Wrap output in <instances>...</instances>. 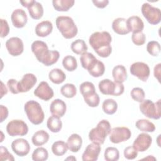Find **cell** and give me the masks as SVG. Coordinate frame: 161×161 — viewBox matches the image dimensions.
Returning a JSON list of instances; mask_svg holds the SVG:
<instances>
[{
    "label": "cell",
    "instance_id": "obj_17",
    "mask_svg": "<svg viewBox=\"0 0 161 161\" xmlns=\"http://www.w3.org/2000/svg\"><path fill=\"white\" fill-rule=\"evenodd\" d=\"M13 25L17 28H23L27 23L28 17L26 12L22 9H16L11 16Z\"/></svg>",
    "mask_w": 161,
    "mask_h": 161
},
{
    "label": "cell",
    "instance_id": "obj_20",
    "mask_svg": "<svg viewBox=\"0 0 161 161\" xmlns=\"http://www.w3.org/2000/svg\"><path fill=\"white\" fill-rule=\"evenodd\" d=\"M112 29L114 32L121 35H126L130 32L127 25L126 19L124 18L114 19L112 23Z\"/></svg>",
    "mask_w": 161,
    "mask_h": 161
},
{
    "label": "cell",
    "instance_id": "obj_43",
    "mask_svg": "<svg viewBox=\"0 0 161 161\" xmlns=\"http://www.w3.org/2000/svg\"><path fill=\"white\" fill-rule=\"evenodd\" d=\"M84 101L90 107L95 108L97 107L100 102V98L99 95L95 92L92 94H91L89 96L84 97Z\"/></svg>",
    "mask_w": 161,
    "mask_h": 161
},
{
    "label": "cell",
    "instance_id": "obj_3",
    "mask_svg": "<svg viewBox=\"0 0 161 161\" xmlns=\"http://www.w3.org/2000/svg\"><path fill=\"white\" fill-rule=\"evenodd\" d=\"M55 23L62 35L66 39L74 38L78 33L75 23L73 19L69 16H59L56 18Z\"/></svg>",
    "mask_w": 161,
    "mask_h": 161
},
{
    "label": "cell",
    "instance_id": "obj_19",
    "mask_svg": "<svg viewBox=\"0 0 161 161\" xmlns=\"http://www.w3.org/2000/svg\"><path fill=\"white\" fill-rule=\"evenodd\" d=\"M126 23L130 31H131L133 33L141 32L144 28L143 21L138 16L129 17L126 19Z\"/></svg>",
    "mask_w": 161,
    "mask_h": 161
},
{
    "label": "cell",
    "instance_id": "obj_32",
    "mask_svg": "<svg viewBox=\"0 0 161 161\" xmlns=\"http://www.w3.org/2000/svg\"><path fill=\"white\" fill-rule=\"evenodd\" d=\"M68 150L67 143L62 140H58L55 142L52 145V153L56 156L64 155Z\"/></svg>",
    "mask_w": 161,
    "mask_h": 161
},
{
    "label": "cell",
    "instance_id": "obj_18",
    "mask_svg": "<svg viewBox=\"0 0 161 161\" xmlns=\"http://www.w3.org/2000/svg\"><path fill=\"white\" fill-rule=\"evenodd\" d=\"M67 106L65 103L60 99L53 100L50 106V111L52 115L62 117L66 112Z\"/></svg>",
    "mask_w": 161,
    "mask_h": 161
},
{
    "label": "cell",
    "instance_id": "obj_29",
    "mask_svg": "<svg viewBox=\"0 0 161 161\" xmlns=\"http://www.w3.org/2000/svg\"><path fill=\"white\" fill-rule=\"evenodd\" d=\"M75 3L74 0H53L52 4L57 11H67Z\"/></svg>",
    "mask_w": 161,
    "mask_h": 161
},
{
    "label": "cell",
    "instance_id": "obj_40",
    "mask_svg": "<svg viewBox=\"0 0 161 161\" xmlns=\"http://www.w3.org/2000/svg\"><path fill=\"white\" fill-rule=\"evenodd\" d=\"M79 90L83 97L96 92V89L94 84L89 81L82 82L79 86Z\"/></svg>",
    "mask_w": 161,
    "mask_h": 161
},
{
    "label": "cell",
    "instance_id": "obj_41",
    "mask_svg": "<svg viewBox=\"0 0 161 161\" xmlns=\"http://www.w3.org/2000/svg\"><path fill=\"white\" fill-rule=\"evenodd\" d=\"M147 50L152 56L157 57L160 52V45L157 41H150L147 43Z\"/></svg>",
    "mask_w": 161,
    "mask_h": 161
},
{
    "label": "cell",
    "instance_id": "obj_46",
    "mask_svg": "<svg viewBox=\"0 0 161 161\" xmlns=\"http://www.w3.org/2000/svg\"><path fill=\"white\" fill-rule=\"evenodd\" d=\"M0 160L14 161V158L11 153H10L6 147L1 146L0 147Z\"/></svg>",
    "mask_w": 161,
    "mask_h": 161
},
{
    "label": "cell",
    "instance_id": "obj_38",
    "mask_svg": "<svg viewBox=\"0 0 161 161\" xmlns=\"http://www.w3.org/2000/svg\"><path fill=\"white\" fill-rule=\"evenodd\" d=\"M60 92L67 98H72L77 94V89L73 84L67 83L60 88Z\"/></svg>",
    "mask_w": 161,
    "mask_h": 161
},
{
    "label": "cell",
    "instance_id": "obj_52",
    "mask_svg": "<svg viewBox=\"0 0 161 161\" xmlns=\"http://www.w3.org/2000/svg\"><path fill=\"white\" fill-rule=\"evenodd\" d=\"M160 65L161 64L159 63L157 65H155V66L154 67V69H153V75L154 77L157 79V80L160 82Z\"/></svg>",
    "mask_w": 161,
    "mask_h": 161
},
{
    "label": "cell",
    "instance_id": "obj_23",
    "mask_svg": "<svg viewBox=\"0 0 161 161\" xmlns=\"http://www.w3.org/2000/svg\"><path fill=\"white\" fill-rule=\"evenodd\" d=\"M98 87L103 94L113 96L115 89V82H113L108 79H104L99 82Z\"/></svg>",
    "mask_w": 161,
    "mask_h": 161
},
{
    "label": "cell",
    "instance_id": "obj_7",
    "mask_svg": "<svg viewBox=\"0 0 161 161\" xmlns=\"http://www.w3.org/2000/svg\"><path fill=\"white\" fill-rule=\"evenodd\" d=\"M141 11L143 16L150 24L156 25L160 22L161 12L159 8L145 3L142 6Z\"/></svg>",
    "mask_w": 161,
    "mask_h": 161
},
{
    "label": "cell",
    "instance_id": "obj_53",
    "mask_svg": "<svg viewBox=\"0 0 161 161\" xmlns=\"http://www.w3.org/2000/svg\"><path fill=\"white\" fill-rule=\"evenodd\" d=\"M35 2V1H34V0L20 1H19V3L21 4V5H22L23 7L27 8H28L30 6H31Z\"/></svg>",
    "mask_w": 161,
    "mask_h": 161
},
{
    "label": "cell",
    "instance_id": "obj_10",
    "mask_svg": "<svg viewBox=\"0 0 161 161\" xmlns=\"http://www.w3.org/2000/svg\"><path fill=\"white\" fill-rule=\"evenodd\" d=\"M131 132L130 130L125 126L114 127L111 129L109 133V140L113 143H119L130 138Z\"/></svg>",
    "mask_w": 161,
    "mask_h": 161
},
{
    "label": "cell",
    "instance_id": "obj_54",
    "mask_svg": "<svg viewBox=\"0 0 161 161\" xmlns=\"http://www.w3.org/2000/svg\"><path fill=\"white\" fill-rule=\"evenodd\" d=\"M8 93V89L4 83L1 81V98H2L4 95Z\"/></svg>",
    "mask_w": 161,
    "mask_h": 161
},
{
    "label": "cell",
    "instance_id": "obj_56",
    "mask_svg": "<svg viewBox=\"0 0 161 161\" xmlns=\"http://www.w3.org/2000/svg\"><path fill=\"white\" fill-rule=\"evenodd\" d=\"M1 142H3V136H4V135H3V131H1Z\"/></svg>",
    "mask_w": 161,
    "mask_h": 161
},
{
    "label": "cell",
    "instance_id": "obj_50",
    "mask_svg": "<svg viewBox=\"0 0 161 161\" xmlns=\"http://www.w3.org/2000/svg\"><path fill=\"white\" fill-rule=\"evenodd\" d=\"M8 113H9V112H8V109L7 107H6L3 105H1L0 106V116H1L0 122L1 123L3 122V121L8 118Z\"/></svg>",
    "mask_w": 161,
    "mask_h": 161
},
{
    "label": "cell",
    "instance_id": "obj_27",
    "mask_svg": "<svg viewBox=\"0 0 161 161\" xmlns=\"http://www.w3.org/2000/svg\"><path fill=\"white\" fill-rule=\"evenodd\" d=\"M47 126L50 131L53 133H58L62 128V122L60 119V117L52 115L47 119Z\"/></svg>",
    "mask_w": 161,
    "mask_h": 161
},
{
    "label": "cell",
    "instance_id": "obj_28",
    "mask_svg": "<svg viewBox=\"0 0 161 161\" xmlns=\"http://www.w3.org/2000/svg\"><path fill=\"white\" fill-rule=\"evenodd\" d=\"M30 17L33 19H40L43 15V8L41 3L35 1L28 8Z\"/></svg>",
    "mask_w": 161,
    "mask_h": 161
},
{
    "label": "cell",
    "instance_id": "obj_15",
    "mask_svg": "<svg viewBox=\"0 0 161 161\" xmlns=\"http://www.w3.org/2000/svg\"><path fill=\"white\" fill-rule=\"evenodd\" d=\"M36 82L37 78L33 74H25L21 80L18 82V89L19 92H28L33 87Z\"/></svg>",
    "mask_w": 161,
    "mask_h": 161
},
{
    "label": "cell",
    "instance_id": "obj_21",
    "mask_svg": "<svg viewBox=\"0 0 161 161\" xmlns=\"http://www.w3.org/2000/svg\"><path fill=\"white\" fill-rule=\"evenodd\" d=\"M35 30V33L38 36L46 37L52 33L53 30V25L50 21H43L36 25Z\"/></svg>",
    "mask_w": 161,
    "mask_h": 161
},
{
    "label": "cell",
    "instance_id": "obj_5",
    "mask_svg": "<svg viewBox=\"0 0 161 161\" xmlns=\"http://www.w3.org/2000/svg\"><path fill=\"white\" fill-rule=\"evenodd\" d=\"M24 109L29 121L35 125L41 124L45 118V114L41 105L34 100L27 101L24 106Z\"/></svg>",
    "mask_w": 161,
    "mask_h": 161
},
{
    "label": "cell",
    "instance_id": "obj_33",
    "mask_svg": "<svg viewBox=\"0 0 161 161\" xmlns=\"http://www.w3.org/2000/svg\"><path fill=\"white\" fill-rule=\"evenodd\" d=\"M70 47L72 51L77 55H82L87 52L88 49L86 42L82 39H77L71 43Z\"/></svg>",
    "mask_w": 161,
    "mask_h": 161
},
{
    "label": "cell",
    "instance_id": "obj_8",
    "mask_svg": "<svg viewBox=\"0 0 161 161\" xmlns=\"http://www.w3.org/2000/svg\"><path fill=\"white\" fill-rule=\"evenodd\" d=\"M6 131L11 136H25L28 132V127L21 119H13L7 124Z\"/></svg>",
    "mask_w": 161,
    "mask_h": 161
},
{
    "label": "cell",
    "instance_id": "obj_12",
    "mask_svg": "<svg viewBox=\"0 0 161 161\" xmlns=\"http://www.w3.org/2000/svg\"><path fill=\"white\" fill-rule=\"evenodd\" d=\"M152 142V138L147 133H140L133 143V148L137 151L143 152L149 148Z\"/></svg>",
    "mask_w": 161,
    "mask_h": 161
},
{
    "label": "cell",
    "instance_id": "obj_26",
    "mask_svg": "<svg viewBox=\"0 0 161 161\" xmlns=\"http://www.w3.org/2000/svg\"><path fill=\"white\" fill-rule=\"evenodd\" d=\"M48 78L53 84H60L64 82L66 79V75L61 69L55 68L49 72Z\"/></svg>",
    "mask_w": 161,
    "mask_h": 161
},
{
    "label": "cell",
    "instance_id": "obj_37",
    "mask_svg": "<svg viewBox=\"0 0 161 161\" xmlns=\"http://www.w3.org/2000/svg\"><path fill=\"white\" fill-rule=\"evenodd\" d=\"M48 152L43 147H38L34 150L31 155L32 160L34 161H45L48 159Z\"/></svg>",
    "mask_w": 161,
    "mask_h": 161
},
{
    "label": "cell",
    "instance_id": "obj_31",
    "mask_svg": "<svg viewBox=\"0 0 161 161\" xmlns=\"http://www.w3.org/2000/svg\"><path fill=\"white\" fill-rule=\"evenodd\" d=\"M136 127L143 132H153L155 130V125L146 119H140L135 123Z\"/></svg>",
    "mask_w": 161,
    "mask_h": 161
},
{
    "label": "cell",
    "instance_id": "obj_25",
    "mask_svg": "<svg viewBox=\"0 0 161 161\" xmlns=\"http://www.w3.org/2000/svg\"><path fill=\"white\" fill-rule=\"evenodd\" d=\"M112 75L114 82L123 83L127 79V72L126 68L122 65L114 67L112 70Z\"/></svg>",
    "mask_w": 161,
    "mask_h": 161
},
{
    "label": "cell",
    "instance_id": "obj_55",
    "mask_svg": "<svg viewBox=\"0 0 161 161\" xmlns=\"http://www.w3.org/2000/svg\"><path fill=\"white\" fill-rule=\"evenodd\" d=\"M65 160H76V158L73 156V155H71L70 157H67V158H65Z\"/></svg>",
    "mask_w": 161,
    "mask_h": 161
},
{
    "label": "cell",
    "instance_id": "obj_36",
    "mask_svg": "<svg viewBox=\"0 0 161 161\" xmlns=\"http://www.w3.org/2000/svg\"><path fill=\"white\" fill-rule=\"evenodd\" d=\"M62 65L67 70L72 72L77 68V60L72 55H67L62 60Z\"/></svg>",
    "mask_w": 161,
    "mask_h": 161
},
{
    "label": "cell",
    "instance_id": "obj_6",
    "mask_svg": "<svg viewBox=\"0 0 161 161\" xmlns=\"http://www.w3.org/2000/svg\"><path fill=\"white\" fill-rule=\"evenodd\" d=\"M139 108L142 113L148 118L153 119L160 118V99L155 103L150 99H144L140 103Z\"/></svg>",
    "mask_w": 161,
    "mask_h": 161
},
{
    "label": "cell",
    "instance_id": "obj_22",
    "mask_svg": "<svg viewBox=\"0 0 161 161\" xmlns=\"http://www.w3.org/2000/svg\"><path fill=\"white\" fill-rule=\"evenodd\" d=\"M67 144L68 149L72 152L75 153L80 149L82 145V139L79 135L73 133L68 138Z\"/></svg>",
    "mask_w": 161,
    "mask_h": 161
},
{
    "label": "cell",
    "instance_id": "obj_39",
    "mask_svg": "<svg viewBox=\"0 0 161 161\" xmlns=\"http://www.w3.org/2000/svg\"><path fill=\"white\" fill-rule=\"evenodd\" d=\"M104 156L106 161H117L119 158V152L116 148L109 147L106 148Z\"/></svg>",
    "mask_w": 161,
    "mask_h": 161
},
{
    "label": "cell",
    "instance_id": "obj_2",
    "mask_svg": "<svg viewBox=\"0 0 161 161\" xmlns=\"http://www.w3.org/2000/svg\"><path fill=\"white\" fill-rule=\"evenodd\" d=\"M31 49L38 61L47 67L55 64L60 57L58 51L49 50L47 43L40 40L33 42Z\"/></svg>",
    "mask_w": 161,
    "mask_h": 161
},
{
    "label": "cell",
    "instance_id": "obj_1",
    "mask_svg": "<svg viewBox=\"0 0 161 161\" xmlns=\"http://www.w3.org/2000/svg\"><path fill=\"white\" fill-rule=\"evenodd\" d=\"M112 37L109 32L96 31L91 34L89 43L96 53L103 58L108 57L112 52Z\"/></svg>",
    "mask_w": 161,
    "mask_h": 161
},
{
    "label": "cell",
    "instance_id": "obj_34",
    "mask_svg": "<svg viewBox=\"0 0 161 161\" xmlns=\"http://www.w3.org/2000/svg\"><path fill=\"white\" fill-rule=\"evenodd\" d=\"M87 71L91 76L94 77H99L102 76L105 72L104 64L103 62L97 60Z\"/></svg>",
    "mask_w": 161,
    "mask_h": 161
},
{
    "label": "cell",
    "instance_id": "obj_35",
    "mask_svg": "<svg viewBox=\"0 0 161 161\" xmlns=\"http://www.w3.org/2000/svg\"><path fill=\"white\" fill-rule=\"evenodd\" d=\"M102 109L104 113L107 114L111 115L116 112L118 104L116 101L113 99H106L103 103Z\"/></svg>",
    "mask_w": 161,
    "mask_h": 161
},
{
    "label": "cell",
    "instance_id": "obj_9",
    "mask_svg": "<svg viewBox=\"0 0 161 161\" xmlns=\"http://www.w3.org/2000/svg\"><path fill=\"white\" fill-rule=\"evenodd\" d=\"M130 73L143 82H146L150 75V70L148 65L142 62H136L130 67Z\"/></svg>",
    "mask_w": 161,
    "mask_h": 161
},
{
    "label": "cell",
    "instance_id": "obj_24",
    "mask_svg": "<svg viewBox=\"0 0 161 161\" xmlns=\"http://www.w3.org/2000/svg\"><path fill=\"white\" fill-rule=\"evenodd\" d=\"M50 136L49 134L43 130H40L36 131L31 138L32 143L36 146L40 147L48 142Z\"/></svg>",
    "mask_w": 161,
    "mask_h": 161
},
{
    "label": "cell",
    "instance_id": "obj_47",
    "mask_svg": "<svg viewBox=\"0 0 161 161\" xmlns=\"http://www.w3.org/2000/svg\"><path fill=\"white\" fill-rule=\"evenodd\" d=\"M18 81L14 79H10L7 82V86L10 92L13 94L19 93L18 89Z\"/></svg>",
    "mask_w": 161,
    "mask_h": 161
},
{
    "label": "cell",
    "instance_id": "obj_44",
    "mask_svg": "<svg viewBox=\"0 0 161 161\" xmlns=\"http://www.w3.org/2000/svg\"><path fill=\"white\" fill-rule=\"evenodd\" d=\"M131 40L135 45L137 46H141L145 43L146 36L142 31L138 33H133L131 35Z\"/></svg>",
    "mask_w": 161,
    "mask_h": 161
},
{
    "label": "cell",
    "instance_id": "obj_45",
    "mask_svg": "<svg viewBox=\"0 0 161 161\" xmlns=\"http://www.w3.org/2000/svg\"><path fill=\"white\" fill-rule=\"evenodd\" d=\"M124 157L128 160L135 159L138 155V152L133 148V147L128 146L124 149Z\"/></svg>",
    "mask_w": 161,
    "mask_h": 161
},
{
    "label": "cell",
    "instance_id": "obj_42",
    "mask_svg": "<svg viewBox=\"0 0 161 161\" xmlns=\"http://www.w3.org/2000/svg\"><path fill=\"white\" fill-rule=\"evenodd\" d=\"M132 99L138 103L142 102L145 96V92L142 88L140 87H134L132 89L130 92Z\"/></svg>",
    "mask_w": 161,
    "mask_h": 161
},
{
    "label": "cell",
    "instance_id": "obj_49",
    "mask_svg": "<svg viewBox=\"0 0 161 161\" xmlns=\"http://www.w3.org/2000/svg\"><path fill=\"white\" fill-rule=\"evenodd\" d=\"M124 91H125V87L123 83L115 82V89H114L113 96H120L124 92Z\"/></svg>",
    "mask_w": 161,
    "mask_h": 161
},
{
    "label": "cell",
    "instance_id": "obj_48",
    "mask_svg": "<svg viewBox=\"0 0 161 161\" xmlns=\"http://www.w3.org/2000/svg\"><path fill=\"white\" fill-rule=\"evenodd\" d=\"M0 22H1V34H0V36L1 38H4L8 35V33L9 32V27L8 23V22L6 19H1Z\"/></svg>",
    "mask_w": 161,
    "mask_h": 161
},
{
    "label": "cell",
    "instance_id": "obj_51",
    "mask_svg": "<svg viewBox=\"0 0 161 161\" xmlns=\"http://www.w3.org/2000/svg\"><path fill=\"white\" fill-rule=\"evenodd\" d=\"M93 4L95 6H96L98 8H104L106 7L109 3V1L108 0H93L92 1Z\"/></svg>",
    "mask_w": 161,
    "mask_h": 161
},
{
    "label": "cell",
    "instance_id": "obj_16",
    "mask_svg": "<svg viewBox=\"0 0 161 161\" xmlns=\"http://www.w3.org/2000/svg\"><path fill=\"white\" fill-rule=\"evenodd\" d=\"M101 148L100 145L91 143L89 144L84 150L82 155L83 161H96L97 160Z\"/></svg>",
    "mask_w": 161,
    "mask_h": 161
},
{
    "label": "cell",
    "instance_id": "obj_14",
    "mask_svg": "<svg viewBox=\"0 0 161 161\" xmlns=\"http://www.w3.org/2000/svg\"><path fill=\"white\" fill-rule=\"evenodd\" d=\"M33 93L37 97L45 101L52 99L54 95L53 89L45 81H42L35 89Z\"/></svg>",
    "mask_w": 161,
    "mask_h": 161
},
{
    "label": "cell",
    "instance_id": "obj_4",
    "mask_svg": "<svg viewBox=\"0 0 161 161\" xmlns=\"http://www.w3.org/2000/svg\"><path fill=\"white\" fill-rule=\"evenodd\" d=\"M111 130V125L106 119L100 121L95 128L89 133V139L92 142L99 145L104 143L105 139L109 135Z\"/></svg>",
    "mask_w": 161,
    "mask_h": 161
},
{
    "label": "cell",
    "instance_id": "obj_11",
    "mask_svg": "<svg viewBox=\"0 0 161 161\" xmlns=\"http://www.w3.org/2000/svg\"><path fill=\"white\" fill-rule=\"evenodd\" d=\"M5 45L8 53L13 57L20 55L24 50L23 42L18 37H11L9 38L6 42Z\"/></svg>",
    "mask_w": 161,
    "mask_h": 161
},
{
    "label": "cell",
    "instance_id": "obj_30",
    "mask_svg": "<svg viewBox=\"0 0 161 161\" xmlns=\"http://www.w3.org/2000/svg\"><path fill=\"white\" fill-rule=\"evenodd\" d=\"M97 60V59L95 56L90 52H86L81 55L80 57L82 67L87 70L96 62Z\"/></svg>",
    "mask_w": 161,
    "mask_h": 161
},
{
    "label": "cell",
    "instance_id": "obj_13",
    "mask_svg": "<svg viewBox=\"0 0 161 161\" xmlns=\"http://www.w3.org/2000/svg\"><path fill=\"white\" fill-rule=\"evenodd\" d=\"M11 148L14 153L19 157L28 155L30 151V145L28 142L24 138H18L11 143Z\"/></svg>",
    "mask_w": 161,
    "mask_h": 161
}]
</instances>
